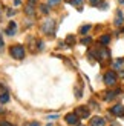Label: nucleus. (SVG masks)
<instances>
[{
    "mask_svg": "<svg viewBox=\"0 0 124 126\" xmlns=\"http://www.w3.org/2000/svg\"><path fill=\"white\" fill-rule=\"evenodd\" d=\"M35 2H37V0H29V5H32V6H34V5H35Z\"/></svg>",
    "mask_w": 124,
    "mask_h": 126,
    "instance_id": "nucleus-28",
    "label": "nucleus"
},
{
    "mask_svg": "<svg viewBox=\"0 0 124 126\" xmlns=\"http://www.w3.org/2000/svg\"><path fill=\"white\" fill-rule=\"evenodd\" d=\"M71 3L75 6V8L78 9H81V3H83V0H71Z\"/></svg>",
    "mask_w": 124,
    "mask_h": 126,
    "instance_id": "nucleus-15",
    "label": "nucleus"
},
{
    "mask_svg": "<svg viewBox=\"0 0 124 126\" xmlns=\"http://www.w3.org/2000/svg\"><path fill=\"white\" fill-rule=\"evenodd\" d=\"M22 5V0H14V6H20Z\"/></svg>",
    "mask_w": 124,
    "mask_h": 126,
    "instance_id": "nucleus-25",
    "label": "nucleus"
},
{
    "mask_svg": "<svg viewBox=\"0 0 124 126\" xmlns=\"http://www.w3.org/2000/svg\"><path fill=\"white\" fill-rule=\"evenodd\" d=\"M0 102H2L3 105L9 102V94H8V91H6L5 88H2V94H0Z\"/></svg>",
    "mask_w": 124,
    "mask_h": 126,
    "instance_id": "nucleus-10",
    "label": "nucleus"
},
{
    "mask_svg": "<svg viewBox=\"0 0 124 126\" xmlns=\"http://www.w3.org/2000/svg\"><path fill=\"white\" fill-rule=\"evenodd\" d=\"M124 22V16H123V12L121 11H116V17H115V25L116 26H121Z\"/></svg>",
    "mask_w": 124,
    "mask_h": 126,
    "instance_id": "nucleus-11",
    "label": "nucleus"
},
{
    "mask_svg": "<svg viewBox=\"0 0 124 126\" xmlns=\"http://www.w3.org/2000/svg\"><path fill=\"white\" fill-rule=\"evenodd\" d=\"M9 52H11L12 57L17 59V60H22L25 57V48L22 45H14V46L9 49Z\"/></svg>",
    "mask_w": 124,
    "mask_h": 126,
    "instance_id": "nucleus-2",
    "label": "nucleus"
},
{
    "mask_svg": "<svg viewBox=\"0 0 124 126\" xmlns=\"http://www.w3.org/2000/svg\"><path fill=\"white\" fill-rule=\"evenodd\" d=\"M66 43H67V45H74V43H75L74 35H69V37H67V39H66Z\"/></svg>",
    "mask_w": 124,
    "mask_h": 126,
    "instance_id": "nucleus-18",
    "label": "nucleus"
},
{
    "mask_svg": "<svg viewBox=\"0 0 124 126\" xmlns=\"http://www.w3.org/2000/svg\"><path fill=\"white\" fill-rule=\"evenodd\" d=\"M28 126H40V123L38 122H32V123H29Z\"/></svg>",
    "mask_w": 124,
    "mask_h": 126,
    "instance_id": "nucleus-26",
    "label": "nucleus"
},
{
    "mask_svg": "<svg viewBox=\"0 0 124 126\" xmlns=\"http://www.w3.org/2000/svg\"><path fill=\"white\" fill-rule=\"evenodd\" d=\"M89 3L92 6H100L101 5V0H89Z\"/></svg>",
    "mask_w": 124,
    "mask_h": 126,
    "instance_id": "nucleus-20",
    "label": "nucleus"
},
{
    "mask_svg": "<svg viewBox=\"0 0 124 126\" xmlns=\"http://www.w3.org/2000/svg\"><path fill=\"white\" fill-rule=\"evenodd\" d=\"M48 126H52V125H51V123H49V125H48Z\"/></svg>",
    "mask_w": 124,
    "mask_h": 126,
    "instance_id": "nucleus-30",
    "label": "nucleus"
},
{
    "mask_svg": "<svg viewBox=\"0 0 124 126\" xmlns=\"http://www.w3.org/2000/svg\"><path fill=\"white\" fill-rule=\"evenodd\" d=\"M41 31H43L45 34H48V35L54 34V31H55V20H52V18H48L46 22H43Z\"/></svg>",
    "mask_w": 124,
    "mask_h": 126,
    "instance_id": "nucleus-1",
    "label": "nucleus"
},
{
    "mask_svg": "<svg viewBox=\"0 0 124 126\" xmlns=\"http://www.w3.org/2000/svg\"><path fill=\"white\" fill-rule=\"evenodd\" d=\"M3 49H5V42H3L2 34H0V51H3Z\"/></svg>",
    "mask_w": 124,
    "mask_h": 126,
    "instance_id": "nucleus-21",
    "label": "nucleus"
},
{
    "mask_svg": "<svg viewBox=\"0 0 124 126\" xmlns=\"http://www.w3.org/2000/svg\"><path fill=\"white\" fill-rule=\"evenodd\" d=\"M120 3H121V5H124V0H120Z\"/></svg>",
    "mask_w": 124,
    "mask_h": 126,
    "instance_id": "nucleus-29",
    "label": "nucleus"
},
{
    "mask_svg": "<svg viewBox=\"0 0 124 126\" xmlns=\"http://www.w3.org/2000/svg\"><path fill=\"white\" fill-rule=\"evenodd\" d=\"M90 126H106V120L103 117H94L90 120Z\"/></svg>",
    "mask_w": 124,
    "mask_h": 126,
    "instance_id": "nucleus-7",
    "label": "nucleus"
},
{
    "mask_svg": "<svg viewBox=\"0 0 124 126\" xmlns=\"http://www.w3.org/2000/svg\"><path fill=\"white\" fill-rule=\"evenodd\" d=\"M60 2H61V0H49V2H48V5H49V6H57Z\"/></svg>",
    "mask_w": 124,
    "mask_h": 126,
    "instance_id": "nucleus-19",
    "label": "nucleus"
},
{
    "mask_svg": "<svg viewBox=\"0 0 124 126\" xmlns=\"http://www.w3.org/2000/svg\"><path fill=\"white\" fill-rule=\"evenodd\" d=\"M100 42H101V45H107V43L110 42V37L109 35H103L101 39H100Z\"/></svg>",
    "mask_w": 124,
    "mask_h": 126,
    "instance_id": "nucleus-16",
    "label": "nucleus"
},
{
    "mask_svg": "<svg viewBox=\"0 0 124 126\" xmlns=\"http://www.w3.org/2000/svg\"><path fill=\"white\" fill-rule=\"evenodd\" d=\"M25 12H26L28 16H34V6L32 5H28L26 8H25Z\"/></svg>",
    "mask_w": 124,
    "mask_h": 126,
    "instance_id": "nucleus-13",
    "label": "nucleus"
},
{
    "mask_svg": "<svg viewBox=\"0 0 124 126\" xmlns=\"http://www.w3.org/2000/svg\"><path fill=\"white\" fill-rule=\"evenodd\" d=\"M15 32H17V23L15 22H11L8 29H6V34H8V35H14Z\"/></svg>",
    "mask_w": 124,
    "mask_h": 126,
    "instance_id": "nucleus-9",
    "label": "nucleus"
},
{
    "mask_svg": "<svg viewBox=\"0 0 124 126\" xmlns=\"http://www.w3.org/2000/svg\"><path fill=\"white\" fill-rule=\"evenodd\" d=\"M123 117H124V112H123Z\"/></svg>",
    "mask_w": 124,
    "mask_h": 126,
    "instance_id": "nucleus-31",
    "label": "nucleus"
},
{
    "mask_svg": "<svg viewBox=\"0 0 124 126\" xmlns=\"http://www.w3.org/2000/svg\"><path fill=\"white\" fill-rule=\"evenodd\" d=\"M41 14H49V5H40Z\"/></svg>",
    "mask_w": 124,
    "mask_h": 126,
    "instance_id": "nucleus-14",
    "label": "nucleus"
},
{
    "mask_svg": "<svg viewBox=\"0 0 124 126\" xmlns=\"http://www.w3.org/2000/svg\"><path fill=\"white\" fill-rule=\"evenodd\" d=\"M116 94H118V91H110V92H106V95H104L106 98H104V100H112V98H115Z\"/></svg>",
    "mask_w": 124,
    "mask_h": 126,
    "instance_id": "nucleus-12",
    "label": "nucleus"
},
{
    "mask_svg": "<svg viewBox=\"0 0 124 126\" xmlns=\"http://www.w3.org/2000/svg\"><path fill=\"white\" fill-rule=\"evenodd\" d=\"M90 42H92V39H90V37H86V39H83V40H81V43H83V45H89Z\"/></svg>",
    "mask_w": 124,
    "mask_h": 126,
    "instance_id": "nucleus-22",
    "label": "nucleus"
},
{
    "mask_svg": "<svg viewBox=\"0 0 124 126\" xmlns=\"http://www.w3.org/2000/svg\"><path fill=\"white\" fill-rule=\"evenodd\" d=\"M0 126H14V125H11L9 122H5V120H2V122H0Z\"/></svg>",
    "mask_w": 124,
    "mask_h": 126,
    "instance_id": "nucleus-23",
    "label": "nucleus"
},
{
    "mask_svg": "<svg viewBox=\"0 0 124 126\" xmlns=\"http://www.w3.org/2000/svg\"><path fill=\"white\" fill-rule=\"evenodd\" d=\"M14 14H15V11H14V9H8V16H9V17H12Z\"/></svg>",
    "mask_w": 124,
    "mask_h": 126,
    "instance_id": "nucleus-24",
    "label": "nucleus"
},
{
    "mask_svg": "<svg viewBox=\"0 0 124 126\" xmlns=\"http://www.w3.org/2000/svg\"><path fill=\"white\" fill-rule=\"evenodd\" d=\"M123 112H124V106H121V105H116V106H113L112 109H110V114H113V115H123Z\"/></svg>",
    "mask_w": 124,
    "mask_h": 126,
    "instance_id": "nucleus-8",
    "label": "nucleus"
},
{
    "mask_svg": "<svg viewBox=\"0 0 124 126\" xmlns=\"http://www.w3.org/2000/svg\"><path fill=\"white\" fill-rule=\"evenodd\" d=\"M104 83H106L107 86H113L116 83V74L113 71H107L106 74H104Z\"/></svg>",
    "mask_w": 124,
    "mask_h": 126,
    "instance_id": "nucleus-3",
    "label": "nucleus"
},
{
    "mask_svg": "<svg viewBox=\"0 0 124 126\" xmlns=\"http://www.w3.org/2000/svg\"><path fill=\"white\" fill-rule=\"evenodd\" d=\"M64 120H66V123H69V125H78V122H80V117L75 114V112H72V114H66V117H64Z\"/></svg>",
    "mask_w": 124,
    "mask_h": 126,
    "instance_id": "nucleus-4",
    "label": "nucleus"
},
{
    "mask_svg": "<svg viewBox=\"0 0 124 126\" xmlns=\"http://www.w3.org/2000/svg\"><path fill=\"white\" fill-rule=\"evenodd\" d=\"M75 114L78 117H81V118H87L90 115V112H89V109L86 108V106H78V108L75 109Z\"/></svg>",
    "mask_w": 124,
    "mask_h": 126,
    "instance_id": "nucleus-5",
    "label": "nucleus"
},
{
    "mask_svg": "<svg viewBox=\"0 0 124 126\" xmlns=\"http://www.w3.org/2000/svg\"><path fill=\"white\" fill-rule=\"evenodd\" d=\"M89 29H90V25H86V26H81V28H80V32H81V34H86Z\"/></svg>",
    "mask_w": 124,
    "mask_h": 126,
    "instance_id": "nucleus-17",
    "label": "nucleus"
},
{
    "mask_svg": "<svg viewBox=\"0 0 124 126\" xmlns=\"http://www.w3.org/2000/svg\"><path fill=\"white\" fill-rule=\"evenodd\" d=\"M58 117V114H54V115H48V118H51V120H52V118H57Z\"/></svg>",
    "mask_w": 124,
    "mask_h": 126,
    "instance_id": "nucleus-27",
    "label": "nucleus"
},
{
    "mask_svg": "<svg viewBox=\"0 0 124 126\" xmlns=\"http://www.w3.org/2000/svg\"><path fill=\"white\" fill-rule=\"evenodd\" d=\"M78 126H83V125H78Z\"/></svg>",
    "mask_w": 124,
    "mask_h": 126,
    "instance_id": "nucleus-32",
    "label": "nucleus"
},
{
    "mask_svg": "<svg viewBox=\"0 0 124 126\" xmlns=\"http://www.w3.org/2000/svg\"><path fill=\"white\" fill-rule=\"evenodd\" d=\"M112 66L115 71H118V72H124V59H118V60H115L112 63Z\"/></svg>",
    "mask_w": 124,
    "mask_h": 126,
    "instance_id": "nucleus-6",
    "label": "nucleus"
}]
</instances>
